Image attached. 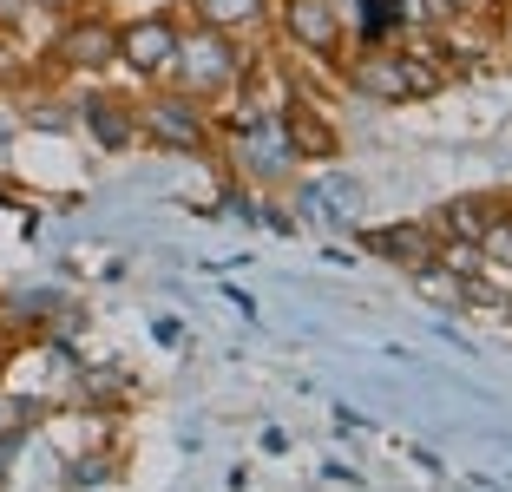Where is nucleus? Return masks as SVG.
I'll use <instances>...</instances> for the list:
<instances>
[{
    "instance_id": "4",
    "label": "nucleus",
    "mask_w": 512,
    "mask_h": 492,
    "mask_svg": "<svg viewBox=\"0 0 512 492\" xmlns=\"http://www.w3.org/2000/svg\"><path fill=\"white\" fill-rule=\"evenodd\" d=\"M145 138H158L171 151H204V119L184 99H158V105H145Z\"/></svg>"
},
{
    "instance_id": "5",
    "label": "nucleus",
    "mask_w": 512,
    "mask_h": 492,
    "mask_svg": "<svg viewBox=\"0 0 512 492\" xmlns=\"http://www.w3.org/2000/svg\"><path fill=\"white\" fill-rule=\"evenodd\" d=\"M368 250L388 256V263H407V269H427L434 263V237H427L421 224H394V230H368Z\"/></svg>"
},
{
    "instance_id": "15",
    "label": "nucleus",
    "mask_w": 512,
    "mask_h": 492,
    "mask_svg": "<svg viewBox=\"0 0 512 492\" xmlns=\"http://www.w3.org/2000/svg\"><path fill=\"white\" fill-rule=\"evenodd\" d=\"M40 7H66V0H40Z\"/></svg>"
},
{
    "instance_id": "6",
    "label": "nucleus",
    "mask_w": 512,
    "mask_h": 492,
    "mask_svg": "<svg viewBox=\"0 0 512 492\" xmlns=\"http://www.w3.org/2000/svg\"><path fill=\"white\" fill-rule=\"evenodd\" d=\"M60 60L66 66H106V60H119V33L99 27V20H79V27L60 33Z\"/></svg>"
},
{
    "instance_id": "9",
    "label": "nucleus",
    "mask_w": 512,
    "mask_h": 492,
    "mask_svg": "<svg viewBox=\"0 0 512 492\" xmlns=\"http://www.w3.org/2000/svg\"><path fill=\"white\" fill-rule=\"evenodd\" d=\"M302 210H309L316 224H329V217H355V210H362V184H355V178H329V184H316V191L302 197Z\"/></svg>"
},
{
    "instance_id": "8",
    "label": "nucleus",
    "mask_w": 512,
    "mask_h": 492,
    "mask_svg": "<svg viewBox=\"0 0 512 492\" xmlns=\"http://www.w3.org/2000/svg\"><path fill=\"white\" fill-rule=\"evenodd\" d=\"M283 138H289V151H302V158H335V132L309 112V105H289L283 112Z\"/></svg>"
},
{
    "instance_id": "14",
    "label": "nucleus",
    "mask_w": 512,
    "mask_h": 492,
    "mask_svg": "<svg viewBox=\"0 0 512 492\" xmlns=\"http://www.w3.org/2000/svg\"><path fill=\"white\" fill-rule=\"evenodd\" d=\"M7 73H20V66H14V60H7V46H0V79H7Z\"/></svg>"
},
{
    "instance_id": "12",
    "label": "nucleus",
    "mask_w": 512,
    "mask_h": 492,
    "mask_svg": "<svg viewBox=\"0 0 512 492\" xmlns=\"http://www.w3.org/2000/svg\"><path fill=\"white\" fill-rule=\"evenodd\" d=\"M197 14H204V27H250L256 14H263V0H197Z\"/></svg>"
},
{
    "instance_id": "7",
    "label": "nucleus",
    "mask_w": 512,
    "mask_h": 492,
    "mask_svg": "<svg viewBox=\"0 0 512 492\" xmlns=\"http://www.w3.org/2000/svg\"><path fill=\"white\" fill-rule=\"evenodd\" d=\"M289 33H296L309 53H329L342 27H335V7H329V0H289Z\"/></svg>"
},
{
    "instance_id": "10",
    "label": "nucleus",
    "mask_w": 512,
    "mask_h": 492,
    "mask_svg": "<svg viewBox=\"0 0 512 492\" xmlns=\"http://www.w3.org/2000/svg\"><path fill=\"white\" fill-rule=\"evenodd\" d=\"M486 224H493V204H486V197H453V204L440 210V230H447L453 243H480Z\"/></svg>"
},
{
    "instance_id": "16",
    "label": "nucleus",
    "mask_w": 512,
    "mask_h": 492,
    "mask_svg": "<svg viewBox=\"0 0 512 492\" xmlns=\"http://www.w3.org/2000/svg\"><path fill=\"white\" fill-rule=\"evenodd\" d=\"M506 315H512V302H506Z\"/></svg>"
},
{
    "instance_id": "11",
    "label": "nucleus",
    "mask_w": 512,
    "mask_h": 492,
    "mask_svg": "<svg viewBox=\"0 0 512 492\" xmlns=\"http://www.w3.org/2000/svg\"><path fill=\"white\" fill-rule=\"evenodd\" d=\"M86 125H92V138H99L106 151H119L125 138H132V119H125L112 99H92V105H86Z\"/></svg>"
},
{
    "instance_id": "3",
    "label": "nucleus",
    "mask_w": 512,
    "mask_h": 492,
    "mask_svg": "<svg viewBox=\"0 0 512 492\" xmlns=\"http://www.w3.org/2000/svg\"><path fill=\"white\" fill-rule=\"evenodd\" d=\"M171 53H178V33H171L165 20H132V27L119 33V60L132 66V73H165Z\"/></svg>"
},
{
    "instance_id": "13",
    "label": "nucleus",
    "mask_w": 512,
    "mask_h": 492,
    "mask_svg": "<svg viewBox=\"0 0 512 492\" xmlns=\"http://www.w3.org/2000/svg\"><path fill=\"white\" fill-rule=\"evenodd\" d=\"M473 250H480V256H493V263H506V269H512V224H499V217H493V224L480 230V243H473Z\"/></svg>"
},
{
    "instance_id": "1",
    "label": "nucleus",
    "mask_w": 512,
    "mask_h": 492,
    "mask_svg": "<svg viewBox=\"0 0 512 492\" xmlns=\"http://www.w3.org/2000/svg\"><path fill=\"white\" fill-rule=\"evenodd\" d=\"M355 86L368 92V99H427V92L447 86V73L427 60H407V53H394V60H368L355 66Z\"/></svg>"
},
{
    "instance_id": "2",
    "label": "nucleus",
    "mask_w": 512,
    "mask_h": 492,
    "mask_svg": "<svg viewBox=\"0 0 512 492\" xmlns=\"http://www.w3.org/2000/svg\"><path fill=\"white\" fill-rule=\"evenodd\" d=\"M171 66H178V79L191 92H217L224 79H237V53H230V40L217 27L191 33V40H178V53H171Z\"/></svg>"
}]
</instances>
